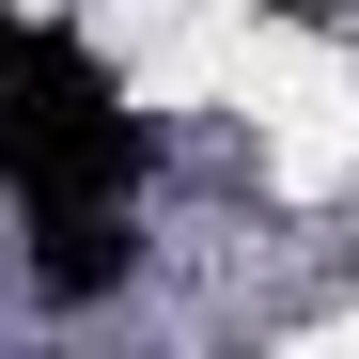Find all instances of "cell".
Here are the masks:
<instances>
[{"label":"cell","instance_id":"obj_1","mask_svg":"<svg viewBox=\"0 0 359 359\" xmlns=\"http://www.w3.org/2000/svg\"><path fill=\"white\" fill-rule=\"evenodd\" d=\"M126 172H141V141H126V109L94 94V63L63 32H32V109H16V188H32V219H79V203H126Z\"/></svg>","mask_w":359,"mask_h":359}]
</instances>
